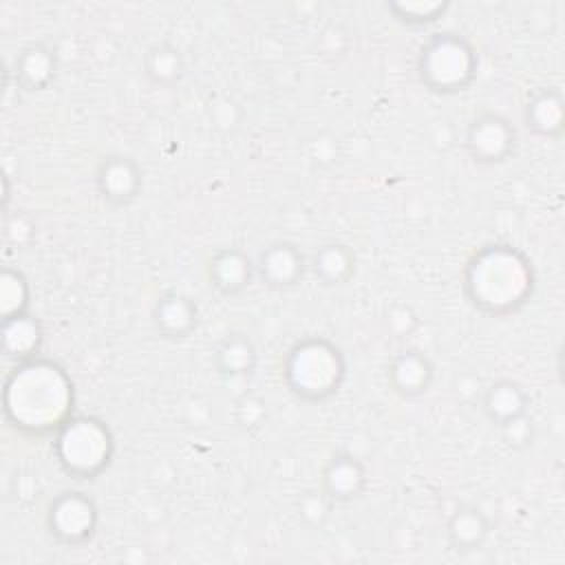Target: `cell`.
<instances>
[{"mask_svg":"<svg viewBox=\"0 0 565 565\" xmlns=\"http://www.w3.org/2000/svg\"><path fill=\"white\" fill-rule=\"evenodd\" d=\"M4 388L7 417L24 433H57L71 419L73 382L62 366L49 360L20 362Z\"/></svg>","mask_w":565,"mask_h":565,"instance_id":"1","label":"cell"},{"mask_svg":"<svg viewBox=\"0 0 565 565\" xmlns=\"http://www.w3.org/2000/svg\"><path fill=\"white\" fill-rule=\"evenodd\" d=\"M466 294L490 316H505L527 302L534 291L532 263L512 245H486L468 260Z\"/></svg>","mask_w":565,"mask_h":565,"instance_id":"2","label":"cell"},{"mask_svg":"<svg viewBox=\"0 0 565 565\" xmlns=\"http://www.w3.org/2000/svg\"><path fill=\"white\" fill-rule=\"evenodd\" d=\"M282 373L294 395L307 402H322L340 388L344 358L329 340L307 338L291 347Z\"/></svg>","mask_w":565,"mask_h":565,"instance_id":"3","label":"cell"},{"mask_svg":"<svg viewBox=\"0 0 565 565\" xmlns=\"http://www.w3.org/2000/svg\"><path fill=\"white\" fill-rule=\"evenodd\" d=\"M55 457L60 466L77 477H97L113 457L115 444L108 426L95 417H71L55 437Z\"/></svg>","mask_w":565,"mask_h":565,"instance_id":"4","label":"cell"},{"mask_svg":"<svg viewBox=\"0 0 565 565\" xmlns=\"http://www.w3.org/2000/svg\"><path fill=\"white\" fill-rule=\"evenodd\" d=\"M417 71L430 90L457 93L475 79L477 55L463 38L435 33L419 51Z\"/></svg>","mask_w":565,"mask_h":565,"instance_id":"5","label":"cell"},{"mask_svg":"<svg viewBox=\"0 0 565 565\" xmlns=\"http://www.w3.org/2000/svg\"><path fill=\"white\" fill-rule=\"evenodd\" d=\"M97 527V508L84 492H64L49 508V530L64 545H84Z\"/></svg>","mask_w":565,"mask_h":565,"instance_id":"6","label":"cell"},{"mask_svg":"<svg viewBox=\"0 0 565 565\" xmlns=\"http://www.w3.org/2000/svg\"><path fill=\"white\" fill-rule=\"evenodd\" d=\"M514 141H516L514 128L499 113L479 115L470 124L466 135L468 154L481 166H490L508 159L510 152L514 150Z\"/></svg>","mask_w":565,"mask_h":565,"instance_id":"7","label":"cell"},{"mask_svg":"<svg viewBox=\"0 0 565 565\" xmlns=\"http://www.w3.org/2000/svg\"><path fill=\"white\" fill-rule=\"evenodd\" d=\"M141 188V172L128 157H106L97 168V190L113 205L130 203Z\"/></svg>","mask_w":565,"mask_h":565,"instance_id":"8","label":"cell"},{"mask_svg":"<svg viewBox=\"0 0 565 565\" xmlns=\"http://www.w3.org/2000/svg\"><path fill=\"white\" fill-rule=\"evenodd\" d=\"M305 260L291 243H274L258 256L256 274L269 287H291L302 278Z\"/></svg>","mask_w":565,"mask_h":565,"instance_id":"9","label":"cell"},{"mask_svg":"<svg viewBox=\"0 0 565 565\" xmlns=\"http://www.w3.org/2000/svg\"><path fill=\"white\" fill-rule=\"evenodd\" d=\"M366 486L364 466L351 455H335L322 472V492L333 501H351Z\"/></svg>","mask_w":565,"mask_h":565,"instance_id":"10","label":"cell"},{"mask_svg":"<svg viewBox=\"0 0 565 565\" xmlns=\"http://www.w3.org/2000/svg\"><path fill=\"white\" fill-rule=\"evenodd\" d=\"M388 382L402 397H417L428 391L433 382V364L419 351H402L388 369Z\"/></svg>","mask_w":565,"mask_h":565,"instance_id":"11","label":"cell"},{"mask_svg":"<svg viewBox=\"0 0 565 565\" xmlns=\"http://www.w3.org/2000/svg\"><path fill=\"white\" fill-rule=\"evenodd\" d=\"M254 274L256 265H252V260L234 247L216 252L210 260V280L225 296L243 291L252 282Z\"/></svg>","mask_w":565,"mask_h":565,"instance_id":"12","label":"cell"},{"mask_svg":"<svg viewBox=\"0 0 565 565\" xmlns=\"http://www.w3.org/2000/svg\"><path fill=\"white\" fill-rule=\"evenodd\" d=\"M196 305L183 294H166L154 302V329L163 338H185L196 327Z\"/></svg>","mask_w":565,"mask_h":565,"instance_id":"13","label":"cell"},{"mask_svg":"<svg viewBox=\"0 0 565 565\" xmlns=\"http://www.w3.org/2000/svg\"><path fill=\"white\" fill-rule=\"evenodd\" d=\"M563 95L558 88H541L525 106V124L541 137H558L563 132Z\"/></svg>","mask_w":565,"mask_h":565,"instance_id":"14","label":"cell"},{"mask_svg":"<svg viewBox=\"0 0 565 565\" xmlns=\"http://www.w3.org/2000/svg\"><path fill=\"white\" fill-rule=\"evenodd\" d=\"M527 411V395L525 391L512 380L494 382L483 397V413L497 426H505Z\"/></svg>","mask_w":565,"mask_h":565,"instance_id":"15","label":"cell"},{"mask_svg":"<svg viewBox=\"0 0 565 565\" xmlns=\"http://www.w3.org/2000/svg\"><path fill=\"white\" fill-rule=\"evenodd\" d=\"M18 82L29 90L46 88L55 77V55L42 44H33L15 60Z\"/></svg>","mask_w":565,"mask_h":565,"instance_id":"16","label":"cell"},{"mask_svg":"<svg viewBox=\"0 0 565 565\" xmlns=\"http://www.w3.org/2000/svg\"><path fill=\"white\" fill-rule=\"evenodd\" d=\"M2 342L9 355H15L20 362H26V360H33V355H38L42 344V333L33 318H29L26 313H20L13 318H4Z\"/></svg>","mask_w":565,"mask_h":565,"instance_id":"17","label":"cell"},{"mask_svg":"<svg viewBox=\"0 0 565 565\" xmlns=\"http://www.w3.org/2000/svg\"><path fill=\"white\" fill-rule=\"evenodd\" d=\"M448 541L459 552L477 550L488 536V521L477 508H459L448 521Z\"/></svg>","mask_w":565,"mask_h":565,"instance_id":"18","label":"cell"},{"mask_svg":"<svg viewBox=\"0 0 565 565\" xmlns=\"http://www.w3.org/2000/svg\"><path fill=\"white\" fill-rule=\"evenodd\" d=\"M214 362H216V369L223 373V375H230V377H238V375H247L252 373L254 364H256V351H254V344L241 335V333H232L227 335L218 349H216V355H214Z\"/></svg>","mask_w":565,"mask_h":565,"instance_id":"19","label":"cell"},{"mask_svg":"<svg viewBox=\"0 0 565 565\" xmlns=\"http://www.w3.org/2000/svg\"><path fill=\"white\" fill-rule=\"evenodd\" d=\"M313 274L324 285L347 282L353 274V254L340 243L322 245L313 256Z\"/></svg>","mask_w":565,"mask_h":565,"instance_id":"20","label":"cell"},{"mask_svg":"<svg viewBox=\"0 0 565 565\" xmlns=\"http://www.w3.org/2000/svg\"><path fill=\"white\" fill-rule=\"evenodd\" d=\"M146 75L159 86H172L183 77L185 64L172 44H154L146 53Z\"/></svg>","mask_w":565,"mask_h":565,"instance_id":"21","label":"cell"},{"mask_svg":"<svg viewBox=\"0 0 565 565\" xmlns=\"http://www.w3.org/2000/svg\"><path fill=\"white\" fill-rule=\"evenodd\" d=\"M388 9L402 22L424 24V22H435L448 9V2H391Z\"/></svg>","mask_w":565,"mask_h":565,"instance_id":"22","label":"cell"},{"mask_svg":"<svg viewBox=\"0 0 565 565\" xmlns=\"http://www.w3.org/2000/svg\"><path fill=\"white\" fill-rule=\"evenodd\" d=\"M386 322L388 327L397 333V335H404L408 331H413V327L417 324V318L413 313L411 307H404V305H395L388 309L386 313Z\"/></svg>","mask_w":565,"mask_h":565,"instance_id":"23","label":"cell"}]
</instances>
